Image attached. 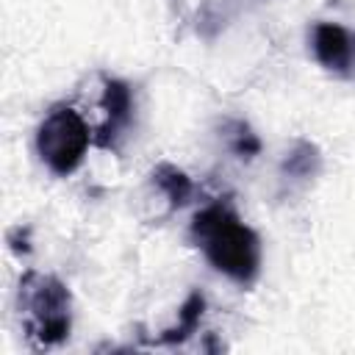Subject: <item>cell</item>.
Masks as SVG:
<instances>
[{"label":"cell","instance_id":"cell-2","mask_svg":"<svg viewBox=\"0 0 355 355\" xmlns=\"http://www.w3.org/2000/svg\"><path fill=\"white\" fill-rule=\"evenodd\" d=\"M19 316L25 338L39 347H58L72 330V294L55 275L28 269L19 277Z\"/></svg>","mask_w":355,"mask_h":355},{"label":"cell","instance_id":"cell-8","mask_svg":"<svg viewBox=\"0 0 355 355\" xmlns=\"http://www.w3.org/2000/svg\"><path fill=\"white\" fill-rule=\"evenodd\" d=\"M319 169H322V153L316 144H311L305 139H300L286 153V158L280 164V175L291 178V180H308V178L319 175Z\"/></svg>","mask_w":355,"mask_h":355},{"label":"cell","instance_id":"cell-9","mask_svg":"<svg viewBox=\"0 0 355 355\" xmlns=\"http://www.w3.org/2000/svg\"><path fill=\"white\" fill-rule=\"evenodd\" d=\"M225 141H227V147L233 150V155L247 158V161L261 153V139H258V136L252 133V128H250L247 122H241V119L225 122Z\"/></svg>","mask_w":355,"mask_h":355},{"label":"cell","instance_id":"cell-6","mask_svg":"<svg viewBox=\"0 0 355 355\" xmlns=\"http://www.w3.org/2000/svg\"><path fill=\"white\" fill-rule=\"evenodd\" d=\"M150 180H153L155 189L166 197V202H169L172 208H183V205H189V200L194 197V183H191V178H189L180 166H175V164H169V161H161V164L150 172Z\"/></svg>","mask_w":355,"mask_h":355},{"label":"cell","instance_id":"cell-4","mask_svg":"<svg viewBox=\"0 0 355 355\" xmlns=\"http://www.w3.org/2000/svg\"><path fill=\"white\" fill-rule=\"evenodd\" d=\"M313 58L336 75L355 78V33L338 22H316L311 28Z\"/></svg>","mask_w":355,"mask_h":355},{"label":"cell","instance_id":"cell-3","mask_svg":"<svg viewBox=\"0 0 355 355\" xmlns=\"http://www.w3.org/2000/svg\"><path fill=\"white\" fill-rule=\"evenodd\" d=\"M92 141L94 133L86 119L67 103L53 105L36 128V155L58 178L72 175L83 164Z\"/></svg>","mask_w":355,"mask_h":355},{"label":"cell","instance_id":"cell-1","mask_svg":"<svg viewBox=\"0 0 355 355\" xmlns=\"http://www.w3.org/2000/svg\"><path fill=\"white\" fill-rule=\"evenodd\" d=\"M189 236L205 261L239 286L255 283L261 272V239L227 202H211L191 219Z\"/></svg>","mask_w":355,"mask_h":355},{"label":"cell","instance_id":"cell-7","mask_svg":"<svg viewBox=\"0 0 355 355\" xmlns=\"http://www.w3.org/2000/svg\"><path fill=\"white\" fill-rule=\"evenodd\" d=\"M202 313H205V297L200 291H191L186 297V302L180 305V311H178V322L172 327L161 330V336L155 338V344H169V347L183 344L191 333H197V327L202 322Z\"/></svg>","mask_w":355,"mask_h":355},{"label":"cell","instance_id":"cell-5","mask_svg":"<svg viewBox=\"0 0 355 355\" xmlns=\"http://www.w3.org/2000/svg\"><path fill=\"white\" fill-rule=\"evenodd\" d=\"M103 111H105V119L94 130V144L103 150H116L119 139L125 136L133 119V92L125 80L119 78L103 80Z\"/></svg>","mask_w":355,"mask_h":355}]
</instances>
